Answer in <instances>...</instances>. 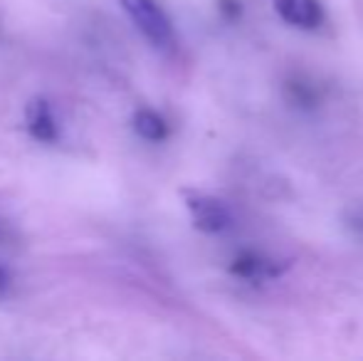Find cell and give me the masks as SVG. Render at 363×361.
Returning a JSON list of instances; mask_svg holds the SVG:
<instances>
[{
	"label": "cell",
	"instance_id": "1",
	"mask_svg": "<svg viewBox=\"0 0 363 361\" xmlns=\"http://www.w3.org/2000/svg\"><path fill=\"white\" fill-rule=\"evenodd\" d=\"M124 13L131 18L141 35L156 50H173L176 45V30H173L171 18L156 0H119Z\"/></svg>",
	"mask_w": 363,
	"mask_h": 361
},
{
	"label": "cell",
	"instance_id": "2",
	"mask_svg": "<svg viewBox=\"0 0 363 361\" xmlns=\"http://www.w3.org/2000/svg\"><path fill=\"white\" fill-rule=\"evenodd\" d=\"M183 201L196 231L206 235H220L233 228V211L223 198L203 191H183Z\"/></svg>",
	"mask_w": 363,
	"mask_h": 361
},
{
	"label": "cell",
	"instance_id": "3",
	"mask_svg": "<svg viewBox=\"0 0 363 361\" xmlns=\"http://www.w3.org/2000/svg\"><path fill=\"white\" fill-rule=\"evenodd\" d=\"M291 262L279 260L274 255H267V252L259 250H242L233 257L230 262V272L235 277L245 279V282H269V279L282 277L284 272L289 270Z\"/></svg>",
	"mask_w": 363,
	"mask_h": 361
},
{
	"label": "cell",
	"instance_id": "4",
	"mask_svg": "<svg viewBox=\"0 0 363 361\" xmlns=\"http://www.w3.org/2000/svg\"><path fill=\"white\" fill-rule=\"evenodd\" d=\"M272 5L284 25L301 33H314L326 20L319 0H272Z\"/></svg>",
	"mask_w": 363,
	"mask_h": 361
},
{
	"label": "cell",
	"instance_id": "5",
	"mask_svg": "<svg viewBox=\"0 0 363 361\" xmlns=\"http://www.w3.org/2000/svg\"><path fill=\"white\" fill-rule=\"evenodd\" d=\"M25 126H28L30 136L35 141H43V144H55L60 136V126L55 119V111L50 106L48 99L43 96H35L25 106Z\"/></svg>",
	"mask_w": 363,
	"mask_h": 361
},
{
	"label": "cell",
	"instance_id": "6",
	"mask_svg": "<svg viewBox=\"0 0 363 361\" xmlns=\"http://www.w3.org/2000/svg\"><path fill=\"white\" fill-rule=\"evenodd\" d=\"M134 131L146 141H163L168 136V124L158 111L153 109H139L134 114Z\"/></svg>",
	"mask_w": 363,
	"mask_h": 361
},
{
	"label": "cell",
	"instance_id": "7",
	"mask_svg": "<svg viewBox=\"0 0 363 361\" xmlns=\"http://www.w3.org/2000/svg\"><path fill=\"white\" fill-rule=\"evenodd\" d=\"M346 226H349L359 238H363V206L354 208L351 213H346Z\"/></svg>",
	"mask_w": 363,
	"mask_h": 361
},
{
	"label": "cell",
	"instance_id": "8",
	"mask_svg": "<svg viewBox=\"0 0 363 361\" xmlns=\"http://www.w3.org/2000/svg\"><path fill=\"white\" fill-rule=\"evenodd\" d=\"M8 287H10V272L5 270L3 265H0V297L8 292Z\"/></svg>",
	"mask_w": 363,
	"mask_h": 361
},
{
	"label": "cell",
	"instance_id": "9",
	"mask_svg": "<svg viewBox=\"0 0 363 361\" xmlns=\"http://www.w3.org/2000/svg\"><path fill=\"white\" fill-rule=\"evenodd\" d=\"M10 240V231L8 226H5V221L0 218V243H8Z\"/></svg>",
	"mask_w": 363,
	"mask_h": 361
}]
</instances>
